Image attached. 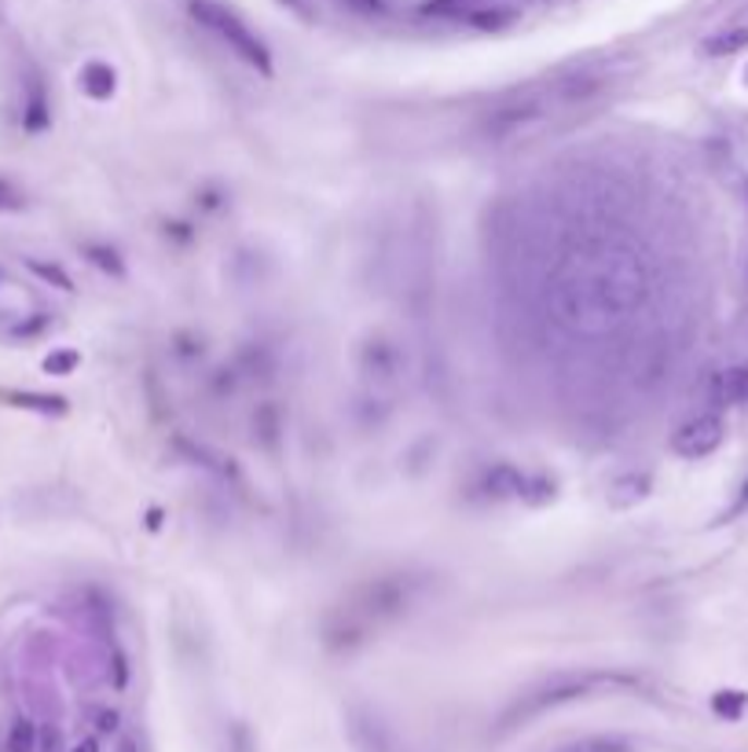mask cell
<instances>
[{"label": "cell", "instance_id": "obj_1", "mask_svg": "<svg viewBox=\"0 0 748 752\" xmlns=\"http://www.w3.org/2000/svg\"><path fill=\"white\" fill-rule=\"evenodd\" d=\"M554 107H572L569 96L562 93V82L554 85L551 93H529L518 96L514 104L492 110L488 122H484V140L488 144H518V140H529L535 133H543L554 114Z\"/></svg>", "mask_w": 748, "mask_h": 752}, {"label": "cell", "instance_id": "obj_2", "mask_svg": "<svg viewBox=\"0 0 748 752\" xmlns=\"http://www.w3.org/2000/svg\"><path fill=\"white\" fill-rule=\"evenodd\" d=\"M605 683H613V676H554V679H547V683L524 690V694L499 716V724H495V735H510V730L524 727L529 719L543 716V712H551V708L569 705V701L588 698L591 690H599Z\"/></svg>", "mask_w": 748, "mask_h": 752}, {"label": "cell", "instance_id": "obj_3", "mask_svg": "<svg viewBox=\"0 0 748 752\" xmlns=\"http://www.w3.org/2000/svg\"><path fill=\"white\" fill-rule=\"evenodd\" d=\"M188 12L198 26H206L209 34H217L231 52H236L242 63H250L257 74H272V52L268 45L250 29L242 19L231 12L228 4H217V0H188Z\"/></svg>", "mask_w": 748, "mask_h": 752}, {"label": "cell", "instance_id": "obj_4", "mask_svg": "<svg viewBox=\"0 0 748 752\" xmlns=\"http://www.w3.org/2000/svg\"><path fill=\"white\" fill-rule=\"evenodd\" d=\"M726 423L720 411H701V415L686 419V423L672 434V451L683 459H704L723 445Z\"/></svg>", "mask_w": 748, "mask_h": 752}, {"label": "cell", "instance_id": "obj_5", "mask_svg": "<svg viewBox=\"0 0 748 752\" xmlns=\"http://www.w3.org/2000/svg\"><path fill=\"white\" fill-rule=\"evenodd\" d=\"M484 493L495 496V499H529V504H547V499L554 496V485L543 477L521 474V470L510 466V463H499L484 474Z\"/></svg>", "mask_w": 748, "mask_h": 752}, {"label": "cell", "instance_id": "obj_6", "mask_svg": "<svg viewBox=\"0 0 748 752\" xmlns=\"http://www.w3.org/2000/svg\"><path fill=\"white\" fill-rule=\"evenodd\" d=\"M360 367H363V375L378 378V383H389L400 371V353L386 342V338H371L360 353Z\"/></svg>", "mask_w": 748, "mask_h": 752}, {"label": "cell", "instance_id": "obj_7", "mask_svg": "<svg viewBox=\"0 0 748 752\" xmlns=\"http://www.w3.org/2000/svg\"><path fill=\"white\" fill-rule=\"evenodd\" d=\"M712 404H748V367H731L720 371L709 386Z\"/></svg>", "mask_w": 748, "mask_h": 752}, {"label": "cell", "instance_id": "obj_8", "mask_svg": "<svg viewBox=\"0 0 748 752\" xmlns=\"http://www.w3.org/2000/svg\"><path fill=\"white\" fill-rule=\"evenodd\" d=\"M114 85H118V77L107 63H88L81 70V88L93 99H110L114 96Z\"/></svg>", "mask_w": 748, "mask_h": 752}, {"label": "cell", "instance_id": "obj_9", "mask_svg": "<svg viewBox=\"0 0 748 752\" xmlns=\"http://www.w3.org/2000/svg\"><path fill=\"white\" fill-rule=\"evenodd\" d=\"M650 496V477L646 474H628L624 481H616V485L610 488V504L613 507H631L639 504V499Z\"/></svg>", "mask_w": 748, "mask_h": 752}, {"label": "cell", "instance_id": "obj_10", "mask_svg": "<svg viewBox=\"0 0 748 752\" xmlns=\"http://www.w3.org/2000/svg\"><path fill=\"white\" fill-rule=\"evenodd\" d=\"M745 48H748V26H731L704 41V52L709 56H734V52H745Z\"/></svg>", "mask_w": 748, "mask_h": 752}, {"label": "cell", "instance_id": "obj_11", "mask_svg": "<svg viewBox=\"0 0 748 752\" xmlns=\"http://www.w3.org/2000/svg\"><path fill=\"white\" fill-rule=\"evenodd\" d=\"M562 752H635V745L620 735H594V738L572 741V745H565Z\"/></svg>", "mask_w": 748, "mask_h": 752}, {"label": "cell", "instance_id": "obj_12", "mask_svg": "<svg viewBox=\"0 0 748 752\" xmlns=\"http://www.w3.org/2000/svg\"><path fill=\"white\" fill-rule=\"evenodd\" d=\"M0 400L15 408H29V411H45V415H63L67 400L63 397H37V393H0Z\"/></svg>", "mask_w": 748, "mask_h": 752}, {"label": "cell", "instance_id": "obj_13", "mask_svg": "<svg viewBox=\"0 0 748 752\" xmlns=\"http://www.w3.org/2000/svg\"><path fill=\"white\" fill-rule=\"evenodd\" d=\"M712 708H715V716H723V719H741L748 708V694H741V690H720V694L712 698Z\"/></svg>", "mask_w": 748, "mask_h": 752}, {"label": "cell", "instance_id": "obj_14", "mask_svg": "<svg viewBox=\"0 0 748 752\" xmlns=\"http://www.w3.org/2000/svg\"><path fill=\"white\" fill-rule=\"evenodd\" d=\"M37 749V727L29 719H15L12 735H8V752H34Z\"/></svg>", "mask_w": 748, "mask_h": 752}, {"label": "cell", "instance_id": "obj_15", "mask_svg": "<svg viewBox=\"0 0 748 752\" xmlns=\"http://www.w3.org/2000/svg\"><path fill=\"white\" fill-rule=\"evenodd\" d=\"M77 353H70V349H67V353H52V356H48L45 360V371H48V375H70V371H74L77 367Z\"/></svg>", "mask_w": 748, "mask_h": 752}, {"label": "cell", "instance_id": "obj_16", "mask_svg": "<svg viewBox=\"0 0 748 752\" xmlns=\"http://www.w3.org/2000/svg\"><path fill=\"white\" fill-rule=\"evenodd\" d=\"M29 268H34V272H37V276L52 279V283H56V287H63V290H74V287H70V276H67V272H59V268H56V265H40V260H29Z\"/></svg>", "mask_w": 748, "mask_h": 752}, {"label": "cell", "instance_id": "obj_17", "mask_svg": "<svg viewBox=\"0 0 748 752\" xmlns=\"http://www.w3.org/2000/svg\"><path fill=\"white\" fill-rule=\"evenodd\" d=\"M15 206H23V198L15 195L12 184H4V180H0V209H15Z\"/></svg>", "mask_w": 748, "mask_h": 752}, {"label": "cell", "instance_id": "obj_18", "mask_svg": "<svg viewBox=\"0 0 748 752\" xmlns=\"http://www.w3.org/2000/svg\"><path fill=\"white\" fill-rule=\"evenodd\" d=\"M93 260H96V265L110 268V272H121V265L114 260V254H107V250H93Z\"/></svg>", "mask_w": 748, "mask_h": 752}, {"label": "cell", "instance_id": "obj_19", "mask_svg": "<svg viewBox=\"0 0 748 752\" xmlns=\"http://www.w3.org/2000/svg\"><path fill=\"white\" fill-rule=\"evenodd\" d=\"M282 4H290V8H294V12H298L301 19H312V8L305 4V0H282Z\"/></svg>", "mask_w": 748, "mask_h": 752}, {"label": "cell", "instance_id": "obj_20", "mask_svg": "<svg viewBox=\"0 0 748 752\" xmlns=\"http://www.w3.org/2000/svg\"><path fill=\"white\" fill-rule=\"evenodd\" d=\"M74 752H99V745H96V741H81Z\"/></svg>", "mask_w": 748, "mask_h": 752}, {"label": "cell", "instance_id": "obj_21", "mask_svg": "<svg viewBox=\"0 0 748 752\" xmlns=\"http://www.w3.org/2000/svg\"><path fill=\"white\" fill-rule=\"evenodd\" d=\"M748 507V485H745V496H741V504H737V510H745Z\"/></svg>", "mask_w": 748, "mask_h": 752}]
</instances>
